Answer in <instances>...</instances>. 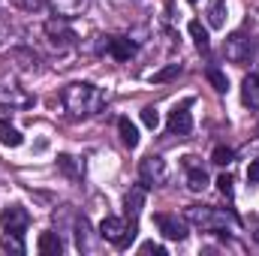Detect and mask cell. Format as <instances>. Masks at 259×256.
<instances>
[{"mask_svg":"<svg viewBox=\"0 0 259 256\" xmlns=\"http://www.w3.org/2000/svg\"><path fill=\"white\" fill-rule=\"evenodd\" d=\"M61 100H64L66 112L72 118H88V115H97V112L106 109V94L97 84H91V81H72V84H66Z\"/></svg>","mask_w":259,"mask_h":256,"instance_id":"cell-1","label":"cell"},{"mask_svg":"<svg viewBox=\"0 0 259 256\" xmlns=\"http://www.w3.org/2000/svg\"><path fill=\"white\" fill-rule=\"evenodd\" d=\"M184 220L202 226V229H223V226L229 223L226 214H220L217 208H202V205H190V208L184 211Z\"/></svg>","mask_w":259,"mask_h":256,"instance_id":"cell-2","label":"cell"},{"mask_svg":"<svg viewBox=\"0 0 259 256\" xmlns=\"http://www.w3.org/2000/svg\"><path fill=\"white\" fill-rule=\"evenodd\" d=\"M226 58L232 64H247L253 58V39L247 33H232L226 39Z\"/></svg>","mask_w":259,"mask_h":256,"instance_id":"cell-3","label":"cell"},{"mask_svg":"<svg viewBox=\"0 0 259 256\" xmlns=\"http://www.w3.org/2000/svg\"><path fill=\"white\" fill-rule=\"evenodd\" d=\"M139 175H142V184L145 187H157L166 181V160L163 157H145L142 166H139Z\"/></svg>","mask_w":259,"mask_h":256,"instance_id":"cell-4","label":"cell"},{"mask_svg":"<svg viewBox=\"0 0 259 256\" xmlns=\"http://www.w3.org/2000/svg\"><path fill=\"white\" fill-rule=\"evenodd\" d=\"M154 223L160 226V232H163L169 241H184V238H187V220H181L178 214H157Z\"/></svg>","mask_w":259,"mask_h":256,"instance_id":"cell-5","label":"cell"},{"mask_svg":"<svg viewBox=\"0 0 259 256\" xmlns=\"http://www.w3.org/2000/svg\"><path fill=\"white\" fill-rule=\"evenodd\" d=\"M27 223H30V217H27V211H24L21 205H6V208L0 211V226H3V232H24Z\"/></svg>","mask_w":259,"mask_h":256,"instance_id":"cell-6","label":"cell"},{"mask_svg":"<svg viewBox=\"0 0 259 256\" xmlns=\"http://www.w3.org/2000/svg\"><path fill=\"white\" fill-rule=\"evenodd\" d=\"M46 36H49V42L52 46H72V39H75V33H72V27H69V21L66 18H52V21H46Z\"/></svg>","mask_w":259,"mask_h":256,"instance_id":"cell-7","label":"cell"},{"mask_svg":"<svg viewBox=\"0 0 259 256\" xmlns=\"http://www.w3.org/2000/svg\"><path fill=\"white\" fill-rule=\"evenodd\" d=\"M166 127H169V133H178V136L190 133V130H193V118H190V103H181V106H175V109L169 112V121H166Z\"/></svg>","mask_w":259,"mask_h":256,"instance_id":"cell-8","label":"cell"},{"mask_svg":"<svg viewBox=\"0 0 259 256\" xmlns=\"http://www.w3.org/2000/svg\"><path fill=\"white\" fill-rule=\"evenodd\" d=\"M145 199H148V187H145V184H136V187H130L127 199H124V208H127V217H130V220H136V217L142 214V208H145Z\"/></svg>","mask_w":259,"mask_h":256,"instance_id":"cell-9","label":"cell"},{"mask_svg":"<svg viewBox=\"0 0 259 256\" xmlns=\"http://www.w3.org/2000/svg\"><path fill=\"white\" fill-rule=\"evenodd\" d=\"M241 100H244L247 109L259 112V75L256 72H250V75L244 78V84H241Z\"/></svg>","mask_w":259,"mask_h":256,"instance_id":"cell-10","label":"cell"},{"mask_svg":"<svg viewBox=\"0 0 259 256\" xmlns=\"http://www.w3.org/2000/svg\"><path fill=\"white\" fill-rule=\"evenodd\" d=\"M124 232H127V226H124L118 217H106V220L100 223V235H103L106 241H112L115 247H118V241L124 238Z\"/></svg>","mask_w":259,"mask_h":256,"instance_id":"cell-11","label":"cell"},{"mask_svg":"<svg viewBox=\"0 0 259 256\" xmlns=\"http://www.w3.org/2000/svg\"><path fill=\"white\" fill-rule=\"evenodd\" d=\"M36 250H39L42 256H61L64 241L58 238V232H42V235H39V241H36Z\"/></svg>","mask_w":259,"mask_h":256,"instance_id":"cell-12","label":"cell"},{"mask_svg":"<svg viewBox=\"0 0 259 256\" xmlns=\"http://www.w3.org/2000/svg\"><path fill=\"white\" fill-rule=\"evenodd\" d=\"M109 52H112V58H118V61H130L133 55H136V42H130L124 36H115V39H109V46H106Z\"/></svg>","mask_w":259,"mask_h":256,"instance_id":"cell-13","label":"cell"},{"mask_svg":"<svg viewBox=\"0 0 259 256\" xmlns=\"http://www.w3.org/2000/svg\"><path fill=\"white\" fill-rule=\"evenodd\" d=\"M205 15H208V24H211L214 30H220V27L226 24V0H211Z\"/></svg>","mask_w":259,"mask_h":256,"instance_id":"cell-14","label":"cell"},{"mask_svg":"<svg viewBox=\"0 0 259 256\" xmlns=\"http://www.w3.org/2000/svg\"><path fill=\"white\" fill-rule=\"evenodd\" d=\"M187 169H190V175H187V181H190V190L193 193H202L208 187V175H205V169H199L193 163V157H187Z\"/></svg>","mask_w":259,"mask_h":256,"instance_id":"cell-15","label":"cell"},{"mask_svg":"<svg viewBox=\"0 0 259 256\" xmlns=\"http://www.w3.org/2000/svg\"><path fill=\"white\" fill-rule=\"evenodd\" d=\"M0 142H3L6 148H18V145L24 142V136H21L18 130H15L9 121H6V118H3V121H0Z\"/></svg>","mask_w":259,"mask_h":256,"instance_id":"cell-16","label":"cell"},{"mask_svg":"<svg viewBox=\"0 0 259 256\" xmlns=\"http://www.w3.org/2000/svg\"><path fill=\"white\" fill-rule=\"evenodd\" d=\"M118 130H121V139H124L127 148H136V145H139V130H136V124H133L130 118H121V121H118Z\"/></svg>","mask_w":259,"mask_h":256,"instance_id":"cell-17","label":"cell"},{"mask_svg":"<svg viewBox=\"0 0 259 256\" xmlns=\"http://www.w3.org/2000/svg\"><path fill=\"white\" fill-rule=\"evenodd\" d=\"M0 247L6 253H24V244H21V232H6L0 238Z\"/></svg>","mask_w":259,"mask_h":256,"instance_id":"cell-18","label":"cell"},{"mask_svg":"<svg viewBox=\"0 0 259 256\" xmlns=\"http://www.w3.org/2000/svg\"><path fill=\"white\" fill-rule=\"evenodd\" d=\"M190 36H193V42H196V49L199 52H208V30L202 27V21H190Z\"/></svg>","mask_w":259,"mask_h":256,"instance_id":"cell-19","label":"cell"},{"mask_svg":"<svg viewBox=\"0 0 259 256\" xmlns=\"http://www.w3.org/2000/svg\"><path fill=\"white\" fill-rule=\"evenodd\" d=\"M178 72H181V64H169L166 69H160V72H154V75H151V81H154V84H163V81H169V78H175Z\"/></svg>","mask_w":259,"mask_h":256,"instance_id":"cell-20","label":"cell"},{"mask_svg":"<svg viewBox=\"0 0 259 256\" xmlns=\"http://www.w3.org/2000/svg\"><path fill=\"white\" fill-rule=\"evenodd\" d=\"M232 157H235V154H232V148H226V145H217V148H214V154H211V160H214L217 166H229V163H232Z\"/></svg>","mask_w":259,"mask_h":256,"instance_id":"cell-21","label":"cell"},{"mask_svg":"<svg viewBox=\"0 0 259 256\" xmlns=\"http://www.w3.org/2000/svg\"><path fill=\"white\" fill-rule=\"evenodd\" d=\"M208 81H211V84H214V91H220V94L229 88V78H226L220 69H208Z\"/></svg>","mask_w":259,"mask_h":256,"instance_id":"cell-22","label":"cell"},{"mask_svg":"<svg viewBox=\"0 0 259 256\" xmlns=\"http://www.w3.org/2000/svg\"><path fill=\"white\" fill-rule=\"evenodd\" d=\"M142 124H145V127H151V130L160 127V115H157V109H154V106H145V109H142Z\"/></svg>","mask_w":259,"mask_h":256,"instance_id":"cell-23","label":"cell"},{"mask_svg":"<svg viewBox=\"0 0 259 256\" xmlns=\"http://www.w3.org/2000/svg\"><path fill=\"white\" fill-rule=\"evenodd\" d=\"M217 187H220L223 196H232V178H229V175H220V178H217Z\"/></svg>","mask_w":259,"mask_h":256,"instance_id":"cell-24","label":"cell"},{"mask_svg":"<svg viewBox=\"0 0 259 256\" xmlns=\"http://www.w3.org/2000/svg\"><path fill=\"white\" fill-rule=\"evenodd\" d=\"M142 253H154V256H166V247H163V244H154V241H148V244H142Z\"/></svg>","mask_w":259,"mask_h":256,"instance_id":"cell-25","label":"cell"},{"mask_svg":"<svg viewBox=\"0 0 259 256\" xmlns=\"http://www.w3.org/2000/svg\"><path fill=\"white\" fill-rule=\"evenodd\" d=\"M21 9H27V12H33V9H42L46 6V0H15Z\"/></svg>","mask_w":259,"mask_h":256,"instance_id":"cell-26","label":"cell"},{"mask_svg":"<svg viewBox=\"0 0 259 256\" xmlns=\"http://www.w3.org/2000/svg\"><path fill=\"white\" fill-rule=\"evenodd\" d=\"M247 178H250L253 184H259V160H256V163H250V166H247Z\"/></svg>","mask_w":259,"mask_h":256,"instance_id":"cell-27","label":"cell"},{"mask_svg":"<svg viewBox=\"0 0 259 256\" xmlns=\"http://www.w3.org/2000/svg\"><path fill=\"white\" fill-rule=\"evenodd\" d=\"M250 235L259 241V214H256V217H250Z\"/></svg>","mask_w":259,"mask_h":256,"instance_id":"cell-28","label":"cell"},{"mask_svg":"<svg viewBox=\"0 0 259 256\" xmlns=\"http://www.w3.org/2000/svg\"><path fill=\"white\" fill-rule=\"evenodd\" d=\"M187 3H199V0H187Z\"/></svg>","mask_w":259,"mask_h":256,"instance_id":"cell-29","label":"cell"}]
</instances>
